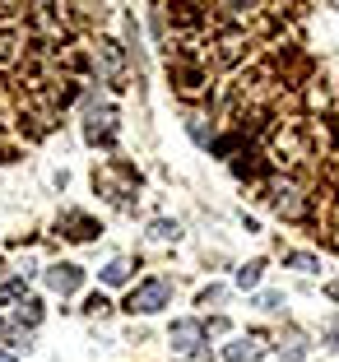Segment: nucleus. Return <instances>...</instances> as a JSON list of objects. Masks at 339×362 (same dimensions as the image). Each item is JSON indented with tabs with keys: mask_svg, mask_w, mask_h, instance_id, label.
<instances>
[{
	"mask_svg": "<svg viewBox=\"0 0 339 362\" xmlns=\"http://www.w3.org/2000/svg\"><path fill=\"white\" fill-rule=\"evenodd\" d=\"M79 284H84V269L79 265H52L47 269V288L52 293H74Z\"/></svg>",
	"mask_w": 339,
	"mask_h": 362,
	"instance_id": "obj_4",
	"label": "nucleus"
},
{
	"mask_svg": "<svg viewBox=\"0 0 339 362\" xmlns=\"http://www.w3.org/2000/svg\"><path fill=\"white\" fill-rule=\"evenodd\" d=\"M279 353H284V362H302V353H307V344H302V334H288V344H284Z\"/></svg>",
	"mask_w": 339,
	"mask_h": 362,
	"instance_id": "obj_11",
	"label": "nucleus"
},
{
	"mask_svg": "<svg viewBox=\"0 0 339 362\" xmlns=\"http://www.w3.org/2000/svg\"><path fill=\"white\" fill-rule=\"evenodd\" d=\"M19 298H23V284H0V307H10Z\"/></svg>",
	"mask_w": 339,
	"mask_h": 362,
	"instance_id": "obj_14",
	"label": "nucleus"
},
{
	"mask_svg": "<svg viewBox=\"0 0 339 362\" xmlns=\"http://www.w3.org/2000/svg\"><path fill=\"white\" fill-rule=\"evenodd\" d=\"M260 274H265V260L242 265V269H237V288H255V284H260Z\"/></svg>",
	"mask_w": 339,
	"mask_h": 362,
	"instance_id": "obj_8",
	"label": "nucleus"
},
{
	"mask_svg": "<svg viewBox=\"0 0 339 362\" xmlns=\"http://www.w3.org/2000/svg\"><path fill=\"white\" fill-rule=\"evenodd\" d=\"M200 334H205L200 320H172V349L177 353H200Z\"/></svg>",
	"mask_w": 339,
	"mask_h": 362,
	"instance_id": "obj_3",
	"label": "nucleus"
},
{
	"mask_svg": "<svg viewBox=\"0 0 339 362\" xmlns=\"http://www.w3.org/2000/svg\"><path fill=\"white\" fill-rule=\"evenodd\" d=\"M260 353H265V339H260V334H246V339L228 344L223 358H228V362H246V358H260Z\"/></svg>",
	"mask_w": 339,
	"mask_h": 362,
	"instance_id": "obj_6",
	"label": "nucleus"
},
{
	"mask_svg": "<svg viewBox=\"0 0 339 362\" xmlns=\"http://www.w3.org/2000/svg\"><path fill=\"white\" fill-rule=\"evenodd\" d=\"M0 362H14V358H10V353H0Z\"/></svg>",
	"mask_w": 339,
	"mask_h": 362,
	"instance_id": "obj_19",
	"label": "nucleus"
},
{
	"mask_svg": "<svg viewBox=\"0 0 339 362\" xmlns=\"http://www.w3.org/2000/svg\"><path fill=\"white\" fill-rule=\"evenodd\" d=\"M177 233H181V228L172 223V218H154V223H149V237H154V242H172Z\"/></svg>",
	"mask_w": 339,
	"mask_h": 362,
	"instance_id": "obj_9",
	"label": "nucleus"
},
{
	"mask_svg": "<svg viewBox=\"0 0 339 362\" xmlns=\"http://www.w3.org/2000/svg\"><path fill=\"white\" fill-rule=\"evenodd\" d=\"M61 223L70 228L74 242H88V237H98V223H93V218H84V214H61Z\"/></svg>",
	"mask_w": 339,
	"mask_h": 362,
	"instance_id": "obj_7",
	"label": "nucleus"
},
{
	"mask_svg": "<svg viewBox=\"0 0 339 362\" xmlns=\"http://www.w3.org/2000/svg\"><path fill=\"white\" fill-rule=\"evenodd\" d=\"M112 121H117V112H112V107H88L84 135L93 139V144H112V139H117V126H112Z\"/></svg>",
	"mask_w": 339,
	"mask_h": 362,
	"instance_id": "obj_2",
	"label": "nucleus"
},
{
	"mask_svg": "<svg viewBox=\"0 0 339 362\" xmlns=\"http://www.w3.org/2000/svg\"><path fill=\"white\" fill-rule=\"evenodd\" d=\"M270 204H275L284 218H302V200H297V186H275V195H270Z\"/></svg>",
	"mask_w": 339,
	"mask_h": 362,
	"instance_id": "obj_5",
	"label": "nucleus"
},
{
	"mask_svg": "<svg viewBox=\"0 0 339 362\" xmlns=\"http://www.w3.org/2000/svg\"><path fill=\"white\" fill-rule=\"evenodd\" d=\"M223 298H228V288H219V284H214V288H205V293H200V307H219Z\"/></svg>",
	"mask_w": 339,
	"mask_h": 362,
	"instance_id": "obj_13",
	"label": "nucleus"
},
{
	"mask_svg": "<svg viewBox=\"0 0 339 362\" xmlns=\"http://www.w3.org/2000/svg\"><path fill=\"white\" fill-rule=\"evenodd\" d=\"M107 311H112V302H107L103 293H93V298H88V316H107Z\"/></svg>",
	"mask_w": 339,
	"mask_h": 362,
	"instance_id": "obj_16",
	"label": "nucleus"
},
{
	"mask_svg": "<svg viewBox=\"0 0 339 362\" xmlns=\"http://www.w3.org/2000/svg\"><path fill=\"white\" fill-rule=\"evenodd\" d=\"M23 307H28V311H19V325H23V320H28V325L42 320V302H23Z\"/></svg>",
	"mask_w": 339,
	"mask_h": 362,
	"instance_id": "obj_15",
	"label": "nucleus"
},
{
	"mask_svg": "<svg viewBox=\"0 0 339 362\" xmlns=\"http://www.w3.org/2000/svg\"><path fill=\"white\" fill-rule=\"evenodd\" d=\"M284 265H293V269H316V256H307V251H293V256H284Z\"/></svg>",
	"mask_w": 339,
	"mask_h": 362,
	"instance_id": "obj_12",
	"label": "nucleus"
},
{
	"mask_svg": "<svg viewBox=\"0 0 339 362\" xmlns=\"http://www.w3.org/2000/svg\"><path fill=\"white\" fill-rule=\"evenodd\" d=\"M260 307H265V311H284V293H265V298H260Z\"/></svg>",
	"mask_w": 339,
	"mask_h": 362,
	"instance_id": "obj_17",
	"label": "nucleus"
},
{
	"mask_svg": "<svg viewBox=\"0 0 339 362\" xmlns=\"http://www.w3.org/2000/svg\"><path fill=\"white\" fill-rule=\"evenodd\" d=\"M168 302H172V284L168 279H144L139 288H130L126 311L130 316H154V311H163Z\"/></svg>",
	"mask_w": 339,
	"mask_h": 362,
	"instance_id": "obj_1",
	"label": "nucleus"
},
{
	"mask_svg": "<svg viewBox=\"0 0 339 362\" xmlns=\"http://www.w3.org/2000/svg\"><path fill=\"white\" fill-rule=\"evenodd\" d=\"M326 298H335V302H339V284H330V288H326Z\"/></svg>",
	"mask_w": 339,
	"mask_h": 362,
	"instance_id": "obj_18",
	"label": "nucleus"
},
{
	"mask_svg": "<svg viewBox=\"0 0 339 362\" xmlns=\"http://www.w3.org/2000/svg\"><path fill=\"white\" fill-rule=\"evenodd\" d=\"M126 279H130V260H121V256L103 269V284H126Z\"/></svg>",
	"mask_w": 339,
	"mask_h": 362,
	"instance_id": "obj_10",
	"label": "nucleus"
}]
</instances>
